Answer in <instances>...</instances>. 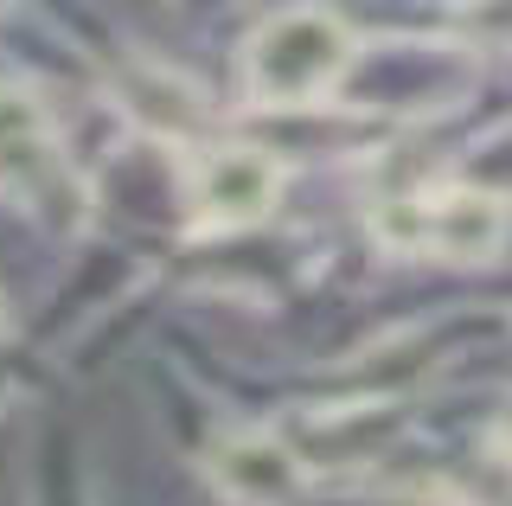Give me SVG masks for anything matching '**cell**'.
Masks as SVG:
<instances>
[{"label": "cell", "mask_w": 512, "mask_h": 506, "mask_svg": "<svg viewBox=\"0 0 512 506\" xmlns=\"http://www.w3.org/2000/svg\"><path fill=\"white\" fill-rule=\"evenodd\" d=\"M205 474L231 506H301L308 462L269 430H224L205 449Z\"/></svg>", "instance_id": "5b68a950"}, {"label": "cell", "mask_w": 512, "mask_h": 506, "mask_svg": "<svg viewBox=\"0 0 512 506\" xmlns=\"http://www.w3.org/2000/svg\"><path fill=\"white\" fill-rule=\"evenodd\" d=\"M0 340H7V302H0Z\"/></svg>", "instance_id": "ba28073f"}, {"label": "cell", "mask_w": 512, "mask_h": 506, "mask_svg": "<svg viewBox=\"0 0 512 506\" xmlns=\"http://www.w3.org/2000/svg\"><path fill=\"white\" fill-rule=\"evenodd\" d=\"M359 65V39L327 7H288L263 20L244 45V90L256 109H308L346 84Z\"/></svg>", "instance_id": "6da1fadb"}, {"label": "cell", "mask_w": 512, "mask_h": 506, "mask_svg": "<svg viewBox=\"0 0 512 506\" xmlns=\"http://www.w3.org/2000/svg\"><path fill=\"white\" fill-rule=\"evenodd\" d=\"M493 449L500 455H512V398H506V410L493 417Z\"/></svg>", "instance_id": "52a82bcc"}, {"label": "cell", "mask_w": 512, "mask_h": 506, "mask_svg": "<svg viewBox=\"0 0 512 506\" xmlns=\"http://www.w3.org/2000/svg\"><path fill=\"white\" fill-rule=\"evenodd\" d=\"M378 244L397 257H442V263H487L506 244L512 218L500 193L480 186H442V193H410L391 199L372 218Z\"/></svg>", "instance_id": "7a4b0ae2"}, {"label": "cell", "mask_w": 512, "mask_h": 506, "mask_svg": "<svg viewBox=\"0 0 512 506\" xmlns=\"http://www.w3.org/2000/svg\"><path fill=\"white\" fill-rule=\"evenodd\" d=\"M109 97L128 122H135L141 135L154 141H173V148H186V141H199L212 129V103H205V90L192 84V77L154 65V58H122L116 77H109Z\"/></svg>", "instance_id": "8992f818"}, {"label": "cell", "mask_w": 512, "mask_h": 506, "mask_svg": "<svg viewBox=\"0 0 512 506\" xmlns=\"http://www.w3.org/2000/svg\"><path fill=\"white\" fill-rule=\"evenodd\" d=\"M0 199L20 212H45L52 225H77V180L64 161V135L32 84H0Z\"/></svg>", "instance_id": "3957f363"}, {"label": "cell", "mask_w": 512, "mask_h": 506, "mask_svg": "<svg viewBox=\"0 0 512 506\" xmlns=\"http://www.w3.org/2000/svg\"><path fill=\"white\" fill-rule=\"evenodd\" d=\"M186 199H192V225L250 231V225H263V218L276 212V199H282V161L269 148H250V141L192 148Z\"/></svg>", "instance_id": "277c9868"}]
</instances>
